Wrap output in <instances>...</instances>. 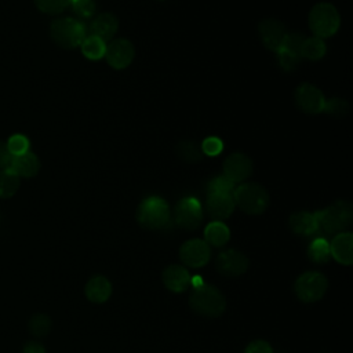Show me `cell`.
Wrapping results in <instances>:
<instances>
[{"label": "cell", "mask_w": 353, "mask_h": 353, "mask_svg": "<svg viewBox=\"0 0 353 353\" xmlns=\"http://www.w3.org/2000/svg\"><path fill=\"white\" fill-rule=\"evenodd\" d=\"M189 306L193 312L204 317H218L223 313L226 302L221 291L214 285H194L189 295Z\"/></svg>", "instance_id": "6da1fadb"}, {"label": "cell", "mask_w": 353, "mask_h": 353, "mask_svg": "<svg viewBox=\"0 0 353 353\" xmlns=\"http://www.w3.org/2000/svg\"><path fill=\"white\" fill-rule=\"evenodd\" d=\"M232 194L234 205H237L243 212L250 215L262 214L269 205L268 192L265 190V188L254 182L241 183L234 189Z\"/></svg>", "instance_id": "7a4b0ae2"}, {"label": "cell", "mask_w": 353, "mask_h": 353, "mask_svg": "<svg viewBox=\"0 0 353 353\" xmlns=\"http://www.w3.org/2000/svg\"><path fill=\"white\" fill-rule=\"evenodd\" d=\"M319 230H324L328 234L342 233L353 219L352 204L347 201H336L330 207L316 212Z\"/></svg>", "instance_id": "3957f363"}, {"label": "cell", "mask_w": 353, "mask_h": 353, "mask_svg": "<svg viewBox=\"0 0 353 353\" xmlns=\"http://www.w3.org/2000/svg\"><path fill=\"white\" fill-rule=\"evenodd\" d=\"M137 219L146 229H163L170 222V207L161 197L150 196L139 204Z\"/></svg>", "instance_id": "277c9868"}, {"label": "cell", "mask_w": 353, "mask_h": 353, "mask_svg": "<svg viewBox=\"0 0 353 353\" xmlns=\"http://www.w3.org/2000/svg\"><path fill=\"white\" fill-rule=\"evenodd\" d=\"M341 23L336 8L330 3H317L309 12V26L316 37H331Z\"/></svg>", "instance_id": "5b68a950"}, {"label": "cell", "mask_w": 353, "mask_h": 353, "mask_svg": "<svg viewBox=\"0 0 353 353\" xmlns=\"http://www.w3.org/2000/svg\"><path fill=\"white\" fill-rule=\"evenodd\" d=\"M50 32L52 40L63 48H74L80 46L87 36L85 26L73 18H58L52 21Z\"/></svg>", "instance_id": "8992f818"}, {"label": "cell", "mask_w": 353, "mask_h": 353, "mask_svg": "<svg viewBox=\"0 0 353 353\" xmlns=\"http://www.w3.org/2000/svg\"><path fill=\"white\" fill-rule=\"evenodd\" d=\"M328 281L319 272H306L301 274L295 281L296 296L306 303L321 299L327 291Z\"/></svg>", "instance_id": "52a82bcc"}, {"label": "cell", "mask_w": 353, "mask_h": 353, "mask_svg": "<svg viewBox=\"0 0 353 353\" xmlns=\"http://www.w3.org/2000/svg\"><path fill=\"white\" fill-rule=\"evenodd\" d=\"M203 221L201 204L194 197H185L179 200L175 207V222L179 228L194 230Z\"/></svg>", "instance_id": "ba28073f"}, {"label": "cell", "mask_w": 353, "mask_h": 353, "mask_svg": "<svg viewBox=\"0 0 353 353\" xmlns=\"http://www.w3.org/2000/svg\"><path fill=\"white\" fill-rule=\"evenodd\" d=\"M210 245L204 240L193 239L183 243L179 248L181 261L189 268H201L210 261Z\"/></svg>", "instance_id": "9c48e42d"}, {"label": "cell", "mask_w": 353, "mask_h": 353, "mask_svg": "<svg viewBox=\"0 0 353 353\" xmlns=\"http://www.w3.org/2000/svg\"><path fill=\"white\" fill-rule=\"evenodd\" d=\"M135 55V50L131 41L127 39H116L106 46L105 58L108 63L114 69L127 68Z\"/></svg>", "instance_id": "30bf717a"}, {"label": "cell", "mask_w": 353, "mask_h": 353, "mask_svg": "<svg viewBox=\"0 0 353 353\" xmlns=\"http://www.w3.org/2000/svg\"><path fill=\"white\" fill-rule=\"evenodd\" d=\"M296 105L307 114L323 112L325 98L323 92L310 83H302L295 91Z\"/></svg>", "instance_id": "8fae6325"}, {"label": "cell", "mask_w": 353, "mask_h": 353, "mask_svg": "<svg viewBox=\"0 0 353 353\" xmlns=\"http://www.w3.org/2000/svg\"><path fill=\"white\" fill-rule=\"evenodd\" d=\"M259 37L265 47H268L272 51H279L284 43V39L287 36V29L283 22L274 18H266L263 19L258 26Z\"/></svg>", "instance_id": "7c38bea8"}, {"label": "cell", "mask_w": 353, "mask_h": 353, "mask_svg": "<svg viewBox=\"0 0 353 353\" xmlns=\"http://www.w3.org/2000/svg\"><path fill=\"white\" fill-rule=\"evenodd\" d=\"M248 268L247 256L237 250H226L216 258V269L228 277H237Z\"/></svg>", "instance_id": "4fadbf2b"}, {"label": "cell", "mask_w": 353, "mask_h": 353, "mask_svg": "<svg viewBox=\"0 0 353 353\" xmlns=\"http://www.w3.org/2000/svg\"><path fill=\"white\" fill-rule=\"evenodd\" d=\"M252 172V161L244 153H232L223 163V175L234 183L247 179Z\"/></svg>", "instance_id": "5bb4252c"}, {"label": "cell", "mask_w": 353, "mask_h": 353, "mask_svg": "<svg viewBox=\"0 0 353 353\" xmlns=\"http://www.w3.org/2000/svg\"><path fill=\"white\" fill-rule=\"evenodd\" d=\"M208 214L215 221H222L230 216L234 210V200L232 193L222 192H210L207 199Z\"/></svg>", "instance_id": "9a60e30c"}, {"label": "cell", "mask_w": 353, "mask_h": 353, "mask_svg": "<svg viewBox=\"0 0 353 353\" xmlns=\"http://www.w3.org/2000/svg\"><path fill=\"white\" fill-rule=\"evenodd\" d=\"M352 245H353V234L350 232H342L338 233L331 244H330V251H331V256L342 263V265H352L353 263V251H352Z\"/></svg>", "instance_id": "2e32d148"}, {"label": "cell", "mask_w": 353, "mask_h": 353, "mask_svg": "<svg viewBox=\"0 0 353 353\" xmlns=\"http://www.w3.org/2000/svg\"><path fill=\"white\" fill-rule=\"evenodd\" d=\"M119 28L117 18L110 12L97 15L90 23V36H95L103 41L110 40Z\"/></svg>", "instance_id": "e0dca14e"}, {"label": "cell", "mask_w": 353, "mask_h": 353, "mask_svg": "<svg viewBox=\"0 0 353 353\" xmlns=\"http://www.w3.org/2000/svg\"><path fill=\"white\" fill-rule=\"evenodd\" d=\"M163 283L172 292H182L190 284L189 272L179 265H170L163 272Z\"/></svg>", "instance_id": "ac0fdd59"}, {"label": "cell", "mask_w": 353, "mask_h": 353, "mask_svg": "<svg viewBox=\"0 0 353 353\" xmlns=\"http://www.w3.org/2000/svg\"><path fill=\"white\" fill-rule=\"evenodd\" d=\"M7 168H10L18 176L28 178L37 174L40 168V163L34 153L26 152L19 156H12Z\"/></svg>", "instance_id": "d6986e66"}, {"label": "cell", "mask_w": 353, "mask_h": 353, "mask_svg": "<svg viewBox=\"0 0 353 353\" xmlns=\"http://www.w3.org/2000/svg\"><path fill=\"white\" fill-rule=\"evenodd\" d=\"M85 296L94 303H103L112 295V284L105 276H94L85 284Z\"/></svg>", "instance_id": "ffe728a7"}, {"label": "cell", "mask_w": 353, "mask_h": 353, "mask_svg": "<svg viewBox=\"0 0 353 353\" xmlns=\"http://www.w3.org/2000/svg\"><path fill=\"white\" fill-rule=\"evenodd\" d=\"M288 223H290L291 230L299 236H310L319 230V222H317L316 212L314 214L306 212V211L295 212L290 216Z\"/></svg>", "instance_id": "44dd1931"}, {"label": "cell", "mask_w": 353, "mask_h": 353, "mask_svg": "<svg viewBox=\"0 0 353 353\" xmlns=\"http://www.w3.org/2000/svg\"><path fill=\"white\" fill-rule=\"evenodd\" d=\"M205 243L214 247H222L229 241L230 232L228 226L221 221H214L210 225H207L204 230Z\"/></svg>", "instance_id": "7402d4cb"}, {"label": "cell", "mask_w": 353, "mask_h": 353, "mask_svg": "<svg viewBox=\"0 0 353 353\" xmlns=\"http://www.w3.org/2000/svg\"><path fill=\"white\" fill-rule=\"evenodd\" d=\"M325 43L320 37H305L301 47V58H306L310 61L321 59L325 54Z\"/></svg>", "instance_id": "603a6c76"}, {"label": "cell", "mask_w": 353, "mask_h": 353, "mask_svg": "<svg viewBox=\"0 0 353 353\" xmlns=\"http://www.w3.org/2000/svg\"><path fill=\"white\" fill-rule=\"evenodd\" d=\"M81 46V51L84 54L85 58L97 61L102 57H105V51H106V44L103 40L95 37V36H85V39L83 40Z\"/></svg>", "instance_id": "cb8c5ba5"}, {"label": "cell", "mask_w": 353, "mask_h": 353, "mask_svg": "<svg viewBox=\"0 0 353 353\" xmlns=\"http://www.w3.org/2000/svg\"><path fill=\"white\" fill-rule=\"evenodd\" d=\"M307 255L309 258L316 262V263H325L331 258V251H330V243L325 239H316L310 243L307 248Z\"/></svg>", "instance_id": "d4e9b609"}, {"label": "cell", "mask_w": 353, "mask_h": 353, "mask_svg": "<svg viewBox=\"0 0 353 353\" xmlns=\"http://www.w3.org/2000/svg\"><path fill=\"white\" fill-rule=\"evenodd\" d=\"M19 188V176L15 175L10 168L0 171V197H11Z\"/></svg>", "instance_id": "484cf974"}, {"label": "cell", "mask_w": 353, "mask_h": 353, "mask_svg": "<svg viewBox=\"0 0 353 353\" xmlns=\"http://www.w3.org/2000/svg\"><path fill=\"white\" fill-rule=\"evenodd\" d=\"M176 154L181 160L186 163H196L200 161L203 157L201 149L193 141H181L176 145Z\"/></svg>", "instance_id": "4316f807"}, {"label": "cell", "mask_w": 353, "mask_h": 353, "mask_svg": "<svg viewBox=\"0 0 353 353\" xmlns=\"http://www.w3.org/2000/svg\"><path fill=\"white\" fill-rule=\"evenodd\" d=\"M29 331L34 336H46L51 330V319L47 314H34L29 320Z\"/></svg>", "instance_id": "83f0119b"}, {"label": "cell", "mask_w": 353, "mask_h": 353, "mask_svg": "<svg viewBox=\"0 0 353 353\" xmlns=\"http://www.w3.org/2000/svg\"><path fill=\"white\" fill-rule=\"evenodd\" d=\"M323 112L334 117H345L349 113V103L342 98H331L324 102Z\"/></svg>", "instance_id": "f1b7e54d"}, {"label": "cell", "mask_w": 353, "mask_h": 353, "mask_svg": "<svg viewBox=\"0 0 353 353\" xmlns=\"http://www.w3.org/2000/svg\"><path fill=\"white\" fill-rule=\"evenodd\" d=\"M6 145L11 156H19L29 152V141L25 135H21V134H15L10 137Z\"/></svg>", "instance_id": "f546056e"}, {"label": "cell", "mask_w": 353, "mask_h": 353, "mask_svg": "<svg viewBox=\"0 0 353 353\" xmlns=\"http://www.w3.org/2000/svg\"><path fill=\"white\" fill-rule=\"evenodd\" d=\"M34 3L43 12L59 14L70 4V0H34Z\"/></svg>", "instance_id": "4dcf8cb0"}, {"label": "cell", "mask_w": 353, "mask_h": 353, "mask_svg": "<svg viewBox=\"0 0 353 353\" xmlns=\"http://www.w3.org/2000/svg\"><path fill=\"white\" fill-rule=\"evenodd\" d=\"M234 190V182L226 175H218L208 183V192H222L232 193Z\"/></svg>", "instance_id": "1f68e13d"}, {"label": "cell", "mask_w": 353, "mask_h": 353, "mask_svg": "<svg viewBox=\"0 0 353 353\" xmlns=\"http://www.w3.org/2000/svg\"><path fill=\"white\" fill-rule=\"evenodd\" d=\"M303 40H305V36L301 33H287L281 48L301 57V47H302Z\"/></svg>", "instance_id": "d6a6232c"}, {"label": "cell", "mask_w": 353, "mask_h": 353, "mask_svg": "<svg viewBox=\"0 0 353 353\" xmlns=\"http://www.w3.org/2000/svg\"><path fill=\"white\" fill-rule=\"evenodd\" d=\"M277 57H279L280 66L287 72H292L299 65V61H301L299 55H295V54H292L290 51H285L283 48L277 51Z\"/></svg>", "instance_id": "836d02e7"}, {"label": "cell", "mask_w": 353, "mask_h": 353, "mask_svg": "<svg viewBox=\"0 0 353 353\" xmlns=\"http://www.w3.org/2000/svg\"><path fill=\"white\" fill-rule=\"evenodd\" d=\"M70 6L73 11L83 18H90L95 12V3L92 0H70Z\"/></svg>", "instance_id": "e575fe53"}, {"label": "cell", "mask_w": 353, "mask_h": 353, "mask_svg": "<svg viewBox=\"0 0 353 353\" xmlns=\"http://www.w3.org/2000/svg\"><path fill=\"white\" fill-rule=\"evenodd\" d=\"M222 149H223V143L216 137H208L201 143V152L208 156H216L222 152Z\"/></svg>", "instance_id": "d590c367"}, {"label": "cell", "mask_w": 353, "mask_h": 353, "mask_svg": "<svg viewBox=\"0 0 353 353\" xmlns=\"http://www.w3.org/2000/svg\"><path fill=\"white\" fill-rule=\"evenodd\" d=\"M244 353H273L272 347L265 341H254L251 342Z\"/></svg>", "instance_id": "8d00e7d4"}, {"label": "cell", "mask_w": 353, "mask_h": 353, "mask_svg": "<svg viewBox=\"0 0 353 353\" xmlns=\"http://www.w3.org/2000/svg\"><path fill=\"white\" fill-rule=\"evenodd\" d=\"M11 157H12V156H11L10 152H8L7 145H6L3 141H0V171L8 167V164H10V161H11Z\"/></svg>", "instance_id": "74e56055"}, {"label": "cell", "mask_w": 353, "mask_h": 353, "mask_svg": "<svg viewBox=\"0 0 353 353\" xmlns=\"http://www.w3.org/2000/svg\"><path fill=\"white\" fill-rule=\"evenodd\" d=\"M22 353H46V349L41 343L39 342H28L25 346H23V350Z\"/></svg>", "instance_id": "f35d334b"}]
</instances>
